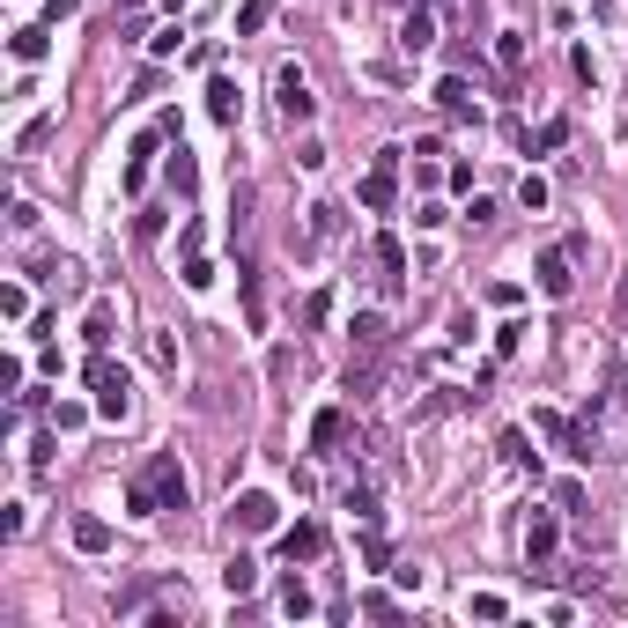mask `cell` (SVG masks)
Instances as JSON below:
<instances>
[{"mask_svg":"<svg viewBox=\"0 0 628 628\" xmlns=\"http://www.w3.org/2000/svg\"><path fill=\"white\" fill-rule=\"evenodd\" d=\"M89 392H97V414H104V422H126V414H133V385H126V370L111 363L104 348L89 355Z\"/></svg>","mask_w":628,"mask_h":628,"instance_id":"1","label":"cell"},{"mask_svg":"<svg viewBox=\"0 0 628 628\" xmlns=\"http://www.w3.org/2000/svg\"><path fill=\"white\" fill-rule=\"evenodd\" d=\"M141 481L156 488V503H163V510H185V503H193V481H185V466L170 459V451H156V459H148Z\"/></svg>","mask_w":628,"mask_h":628,"instance_id":"2","label":"cell"},{"mask_svg":"<svg viewBox=\"0 0 628 628\" xmlns=\"http://www.w3.org/2000/svg\"><path fill=\"white\" fill-rule=\"evenodd\" d=\"M274 104H281V119H289V126H303V119H311V111H318L311 82H303L296 67H281V74H274Z\"/></svg>","mask_w":628,"mask_h":628,"instance_id":"3","label":"cell"},{"mask_svg":"<svg viewBox=\"0 0 628 628\" xmlns=\"http://www.w3.org/2000/svg\"><path fill=\"white\" fill-rule=\"evenodd\" d=\"M274 518H281V503L266 496V488H244V496L230 503V525L237 532H274Z\"/></svg>","mask_w":628,"mask_h":628,"instance_id":"4","label":"cell"},{"mask_svg":"<svg viewBox=\"0 0 628 628\" xmlns=\"http://www.w3.org/2000/svg\"><path fill=\"white\" fill-rule=\"evenodd\" d=\"M392 200H399V148H385V156L370 163V178H363V207H377V215H385Z\"/></svg>","mask_w":628,"mask_h":628,"instance_id":"5","label":"cell"},{"mask_svg":"<svg viewBox=\"0 0 628 628\" xmlns=\"http://www.w3.org/2000/svg\"><path fill=\"white\" fill-rule=\"evenodd\" d=\"M532 274H540V296H569V289H577V274H569V244H547Z\"/></svg>","mask_w":628,"mask_h":628,"instance_id":"6","label":"cell"},{"mask_svg":"<svg viewBox=\"0 0 628 628\" xmlns=\"http://www.w3.org/2000/svg\"><path fill=\"white\" fill-rule=\"evenodd\" d=\"M281 555H289V562H318V555H326V525H311V518L289 525V532H281Z\"/></svg>","mask_w":628,"mask_h":628,"instance_id":"7","label":"cell"},{"mask_svg":"<svg viewBox=\"0 0 628 628\" xmlns=\"http://www.w3.org/2000/svg\"><path fill=\"white\" fill-rule=\"evenodd\" d=\"M222 592H230V599H252V592H259V562H252V555H230V562H222Z\"/></svg>","mask_w":628,"mask_h":628,"instance_id":"8","label":"cell"},{"mask_svg":"<svg viewBox=\"0 0 628 628\" xmlns=\"http://www.w3.org/2000/svg\"><path fill=\"white\" fill-rule=\"evenodd\" d=\"M377 266H385V274H377V281H385V296L407 289V252H399V237H377Z\"/></svg>","mask_w":628,"mask_h":628,"instance_id":"9","label":"cell"},{"mask_svg":"<svg viewBox=\"0 0 628 628\" xmlns=\"http://www.w3.org/2000/svg\"><path fill=\"white\" fill-rule=\"evenodd\" d=\"M436 104H444L451 119H473V126H481V104H473V89L459 82V74H451V82H436Z\"/></svg>","mask_w":628,"mask_h":628,"instance_id":"10","label":"cell"},{"mask_svg":"<svg viewBox=\"0 0 628 628\" xmlns=\"http://www.w3.org/2000/svg\"><path fill=\"white\" fill-rule=\"evenodd\" d=\"M207 111H215L222 126H237V111H244V97H237V82L230 74H215V82H207Z\"/></svg>","mask_w":628,"mask_h":628,"instance_id":"11","label":"cell"},{"mask_svg":"<svg viewBox=\"0 0 628 628\" xmlns=\"http://www.w3.org/2000/svg\"><path fill=\"white\" fill-rule=\"evenodd\" d=\"M555 540H562V532H555V518L540 510V518L525 525V562H547V555H555Z\"/></svg>","mask_w":628,"mask_h":628,"instance_id":"12","label":"cell"},{"mask_svg":"<svg viewBox=\"0 0 628 628\" xmlns=\"http://www.w3.org/2000/svg\"><path fill=\"white\" fill-rule=\"evenodd\" d=\"M340 436H348V407H326V414L311 422V451H333Z\"/></svg>","mask_w":628,"mask_h":628,"instance_id":"13","label":"cell"},{"mask_svg":"<svg viewBox=\"0 0 628 628\" xmlns=\"http://www.w3.org/2000/svg\"><path fill=\"white\" fill-rule=\"evenodd\" d=\"M156 141H163V133H141V141H133V156H126V193H141V185H148V156H156Z\"/></svg>","mask_w":628,"mask_h":628,"instance_id":"14","label":"cell"},{"mask_svg":"<svg viewBox=\"0 0 628 628\" xmlns=\"http://www.w3.org/2000/svg\"><path fill=\"white\" fill-rule=\"evenodd\" d=\"M606 414L621 422V436H628V363H614L606 370Z\"/></svg>","mask_w":628,"mask_h":628,"instance_id":"15","label":"cell"},{"mask_svg":"<svg viewBox=\"0 0 628 628\" xmlns=\"http://www.w3.org/2000/svg\"><path fill=\"white\" fill-rule=\"evenodd\" d=\"M45 45H52V37L37 30V23H23V30L8 37V52H15V60H23V67H37V60H45Z\"/></svg>","mask_w":628,"mask_h":628,"instance_id":"16","label":"cell"},{"mask_svg":"<svg viewBox=\"0 0 628 628\" xmlns=\"http://www.w3.org/2000/svg\"><path fill=\"white\" fill-rule=\"evenodd\" d=\"M429 37H436V15H429V8H414L407 23H399V45H407V52H422Z\"/></svg>","mask_w":628,"mask_h":628,"instance_id":"17","label":"cell"},{"mask_svg":"<svg viewBox=\"0 0 628 628\" xmlns=\"http://www.w3.org/2000/svg\"><path fill=\"white\" fill-rule=\"evenodd\" d=\"M74 547H82V555H104V547H111V525H104V518H74Z\"/></svg>","mask_w":628,"mask_h":628,"instance_id":"18","label":"cell"},{"mask_svg":"<svg viewBox=\"0 0 628 628\" xmlns=\"http://www.w3.org/2000/svg\"><path fill=\"white\" fill-rule=\"evenodd\" d=\"M281 614H289V621H303V614H311V584H303V577H289V584H281Z\"/></svg>","mask_w":628,"mask_h":628,"instance_id":"19","label":"cell"},{"mask_svg":"<svg viewBox=\"0 0 628 628\" xmlns=\"http://www.w3.org/2000/svg\"><path fill=\"white\" fill-rule=\"evenodd\" d=\"M496 451H503L510 466H540V451L525 444V429H503V444H496Z\"/></svg>","mask_w":628,"mask_h":628,"instance_id":"20","label":"cell"},{"mask_svg":"<svg viewBox=\"0 0 628 628\" xmlns=\"http://www.w3.org/2000/svg\"><path fill=\"white\" fill-rule=\"evenodd\" d=\"M355 340H363V348L377 355V348H385V318H377V311H363V318H355V326H348Z\"/></svg>","mask_w":628,"mask_h":628,"instance_id":"21","label":"cell"},{"mask_svg":"<svg viewBox=\"0 0 628 628\" xmlns=\"http://www.w3.org/2000/svg\"><path fill=\"white\" fill-rule=\"evenodd\" d=\"M170 185H178V193H193V185H200V163L185 156V148H178V156H170Z\"/></svg>","mask_w":628,"mask_h":628,"instance_id":"22","label":"cell"},{"mask_svg":"<svg viewBox=\"0 0 628 628\" xmlns=\"http://www.w3.org/2000/svg\"><path fill=\"white\" fill-rule=\"evenodd\" d=\"M466 614H473V621H503V614H510V606H503L496 592H473V599H466Z\"/></svg>","mask_w":628,"mask_h":628,"instance_id":"23","label":"cell"},{"mask_svg":"<svg viewBox=\"0 0 628 628\" xmlns=\"http://www.w3.org/2000/svg\"><path fill=\"white\" fill-rule=\"evenodd\" d=\"M348 392L370 399V392H377V363H348Z\"/></svg>","mask_w":628,"mask_h":628,"instance_id":"24","label":"cell"},{"mask_svg":"<svg viewBox=\"0 0 628 628\" xmlns=\"http://www.w3.org/2000/svg\"><path fill=\"white\" fill-rule=\"evenodd\" d=\"M518 200L532 207V215H540V207H547V178H540V170H525V185H518Z\"/></svg>","mask_w":628,"mask_h":628,"instance_id":"25","label":"cell"},{"mask_svg":"<svg viewBox=\"0 0 628 628\" xmlns=\"http://www.w3.org/2000/svg\"><path fill=\"white\" fill-rule=\"evenodd\" d=\"M496 52H503V67H510V74L525 67V37H518V30H503V37H496Z\"/></svg>","mask_w":628,"mask_h":628,"instance_id":"26","label":"cell"},{"mask_svg":"<svg viewBox=\"0 0 628 628\" xmlns=\"http://www.w3.org/2000/svg\"><path fill=\"white\" fill-rule=\"evenodd\" d=\"M207 281H215V266H207V259L193 252V259H185V289H207Z\"/></svg>","mask_w":628,"mask_h":628,"instance_id":"27","label":"cell"},{"mask_svg":"<svg viewBox=\"0 0 628 628\" xmlns=\"http://www.w3.org/2000/svg\"><path fill=\"white\" fill-rule=\"evenodd\" d=\"M348 510H355V518L370 525V518H377V496H370V488H348Z\"/></svg>","mask_w":628,"mask_h":628,"instance_id":"28","label":"cell"}]
</instances>
